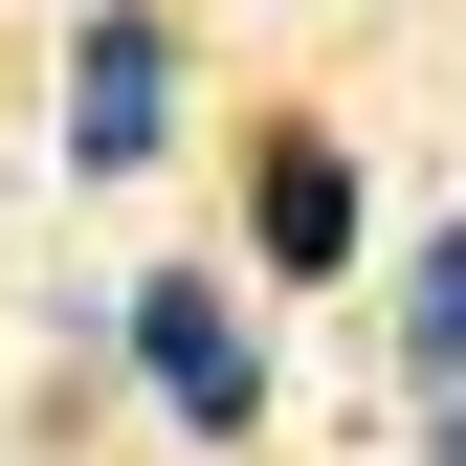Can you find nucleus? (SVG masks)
<instances>
[{"label": "nucleus", "instance_id": "f257e3e1", "mask_svg": "<svg viewBox=\"0 0 466 466\" xmlns=\"http://www.w3.org/2000/svg\"><path fill=\"white\" fill-rule=\"evenodd\" d=\"M111 311H134V378H156V422H178V444H222V466L267 444V333L222 311L200 267H134Z\"/></svg>", "mask_w": 466, "mask_h": 466}, {"label": "nucleus", "instance_id": "20e7f679", "mask_svg": "<svg viewBox=\"0 0 466 466\" xmlns=\"http://www.w3.org/2000/svg\"><path fill=\"white\" fill-rule=\"evenodd\" d=\"M400 378H422V400H466V222L422 245V289H400Z\"/></svg>", "mask_w": 466, "mask_h": 466}, {"label": "nucleus", "instance_id": "39448f33", "mask_svg": "<svg viewBox=\"0 0 466 466\" xmlns=\"http://www.w3.org/2000/svg\"><path fill=\"white\" fill-rule=\"evenodd\" d=\"M422 466H466V400H422Z\"/></svg>", "mask_w": 466, "mask_h": 466}, {"label": "nucleus", "instance_id": "7ed1b4c3", "mask_svg": "<svg viewBox=\"0 0 466 466\" xmlns=\"http://www.w3.org/2000/svg\"><path fill=\"white\" fill-rule=\"evenodd\" d=\"M245 222H267V267H289V289H333V267H356V156H333V134H267Z\"/></svg>", "mask_w": 466, "mask_h": 466}, {"label": "nucleus", "instance_id": "f03ea898", "mask_svg": "<svg viewBox=\"0 0 466 466\" xmlns=\"http://www.w3.org/2000/svg\"><path fill=\"white\" fill-rule=\"evenodd\" d=\"M178 156V23L156 0H89V45H67V178H156Z\"/></svg>", "mask_w": 466, "mask_h": 466}]
</instances>
